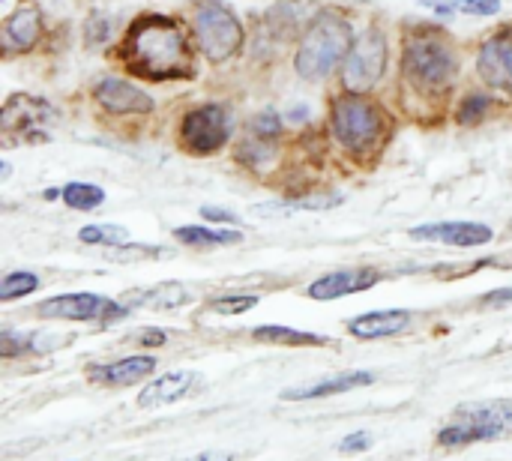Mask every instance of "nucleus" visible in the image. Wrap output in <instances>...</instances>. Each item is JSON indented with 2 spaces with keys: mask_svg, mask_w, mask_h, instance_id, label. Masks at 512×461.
I'll return each instance as SVG.
<instances>
[{
  "mask_svg": "<svg viewBox=\"0 0 512 461\" xmlns=\"http://www.w3.org/2000/svg\"><path fill=\"white\" fill-rule=\"evenodd\" d=\"M192 33L210 63H225L243 48V24L222 0L192 3Z\"/></svg>",
  "mask_w": 512,
  "mask_h": 461,
  "instance_id": "obj_4",
  "label": "nucleus"
},
{
  "mask_svg": "<svg viewBox=\"0 0 512 461\" xmlns=\"http://www.w3.org/2000/svg\"><path fill=\"white\" fill-rule=\"evenodd\" d=\"M123 66L144 81H180L195 75L192 45L183 27L168 15H138L120 42Z\"/></svg>",
  "mask_w": 512,
  "mask_h": 461,
  "instance_id": "obj_1",
  "label": "nucleus"
},
{
  "mask_svg": "<svg viewBox=\"0 0 512 461\" xmlns=\"http://www.w3.org/2000/svg\"><path fill=\"white\" fill-rule=\"evenodd\" d=\"M333 135L351 153H366L384 135V114L363 93H348L333 102Z\"/></svg>",
  "mask_w": 512,
  "mask_h": 461,
  "instance_id": "obj_6",
  "label": "nucleus"
},
{
  "mask_svg": "<svg viewBox=\"0 0 512 461\" xmlns=\"http://www.w3.org/2000/svg\"><path fill=\"white\" fill-rule=\"evenodd\" d=\"M78 237H81V243L111 246V249H117V246H123L129 240L126 228H120V225H87V228L78 231Z\"/></svg>",
  "mask_w": 512,
  "mask_h": 461,
  "instance_id": "obj_25",
  "label": "nucleus"
},
{
  "mask_svg": "<svg viewBox=\"0 0 512 461\" xmlns=\"http://www.w3.org/2000/svg\"><path fill=\"white\" fill-rule=\"evenodd\" d=\"M378 282H381L378 270H336V273H327V276L315 279L309 285V297L312 300H339V297H348V294L369 291Z\"/></svg>",
  "mask_w": 512,
  "mask_h": 461,
  "instance_id": "obj_14",
  "label": "nucleus"
},
{
  "mask_svg": "<svg viewBox=\"0 0 512 461\" xmlns=\"http://www.w3.org/2000/svg\"><path fill=\"white\" fill-rule=\"evenodd\" d=\"M60 198L72 210H96L105 201V192L99 186H90V183H66Z\"/></svg>",
  "mask_w": 512,
  "mask_h": 461,
  "instance_id": "obj_24",
  "label": "nucleus"
},
{
  "mask_svg": "<svg viewBox=\"0 0 512 461\" xmlns=\"http://www.w3.org/2000/svg\"><path fill=\"white\" fill-rule=\"evenodd\" d=\"M375 381L372 372H345L336 378H327L321 384L312 387H300V390H285L282 399L285 402H309V399H327V396H339V393H351L357 387H369Z\"/></svg>",
  "mask_w": 512,
  "mask_h": 461,
  "instance_id": "obj_19",
  "label": "nucleus"
},
{
  "mask_svg": "<svg viewBox=\"0 0 512 461\" xmlns=\"http://www.w3.org/2000/svg\"><path fill=\"white\" fill-rule=\"evenodd\" d=\"M512 432V399L498 402H474L462 405L450 426L438 432V441L444 447H462V444H477V441H495L501 435Z\"/></svg>",
  "mask_w": 512,
  "mask_h": 461,
  "instance_id": "obj_5",
  "label": "nucleus"
},
{
  "mask_svg": "<svg viewBox=\"0 0 512 461\" xmlns=\"http://www.w3.org/2000/svg\"><path fill=\"white\" fill-rule=\"evenodd\" d=\"M426 6H432V12H438V15H456V12H462V15H495L501 9V0H447V3L426 0Z\"/></svg>",
  "mask_w": 512,
  "mask_h": 461,
  "instance_id": "obj_23",
  "label": "nucleus"
},
{
  "mask_svg": "<svg viewBox=\"0 0 512 461\" xmlns=\"http://www.w3.org/2000/svg\"><path fill=\"white\" fill-rule=\"evenodd\" d=\"M414 240H432V243H447V246H459V249H471V246H486L495 234L489 225L480 222H435V225H420L411 228Z\"/></svg>",
  "mask_w": 512,
  "mask_h": 461,
  "instance_id": "obj_12",
  "label": "nucleus"
},
{
  "mask_svg": "<svg viewBox=\"0 0 512 461\" xmlns=\"http://www.w3.org/2000/svg\"><path fill=\"white\" fill-rule=\"evenodd\" d=\"M153 372H156L153 357H126V360H117V363H108V366H93L90 381L105 384V387H132V384L144 381Z\"/></svg>",
  "mask_w": 512,
  "mask_h": 461,
  "instance_id": "obj_16",
  "label": "nucleus"
},
{
  "mask_svg": "<svg viewBox=\"0 0 512 461\" xmlns=\"http://www.w3.org/2000/svg\"><path fill=\"white\" fill-rule=\"evenodd\" d=\"M477 72L492 90L512 93V24L486 39L477 57Z\"/></svg>",
  "mask_w": 512,
  "mask_h": 461,
  "instance_id": "obj_11",
  "label": "nucleus"
},
{
  "mask_svg": "<svg viewBox=\"0 0 512 461\" xmlns=\"http://www.w3.org/2000/svg\"><path fill=\"white\" fill-rule=\"evenodd\" d=\"M231 135V117L222 105H201L189 111L180 123L183 147L195 156H210L225 147Z\"/></svg>",
  "mask_w": 512,
  "mask_h": 461,
  "instance_id": "obj_9",
  "label": "nucleus"
},
{
  "mask_svg": "<svg viewBox=\"0 0 512 461\" xmlns=\"http://www.w3.org/2000/svg\"><path fill=\"white\" fill-rule=\"evenodd\" d=\"M156 255H162V249L159 246H117V252H111L108 258H114V261H129V258H156Z\"/></svg>",
  "mask_w": 512,
  "mask_h": 461,
  "instance_id": "obj_30",
  "label": "nucleus"
},
{
  "mask_svg": "<svg viewBox=\"0 0 512 461\" xmlns=\"http://www.w3.org/2000/svg\"><path fill=\"white\" fill-rule=\"evenodd\" d=\"M486 111H489V96L480 93V90H474V93H468V96L462 99V105H459V111H456V120H459L462 126H474V123H480V120L486 117Z\"/></svg>",
  "mask_w": 512,
  "mask_h": 461,
  "instance_id": "obj_27",
  "label": "nucleus"
},
{
  "mask_svg": "<svg viewBox=\"0 0 512 461\" xmlns=\"http://www.w3.org/2000/svg\"><path fill=\"white\" fill-rule=\"evenodd\" d=\"M141 342H144V345H165V333H159V330H147V333L141 336Z\"/></svg>",
  "mask_w": 512,
  "mask_h": 461,
  "instance_id": "obj_36",
  "label": "nucleus"
},
{
  "mask_svg": "<svg viewBox=\"0 0 512 461\" xmlns=\"http://www.w3.org/2000/svg\"><path fill=\"white\" fill-rule=\"evenodd\" d=\"M354 45V30L345 15L339 12H321L303 33L294 69L306 81H324L339 60L348 57Z\"/></svg>",
  "mask_w": 512,
  "mask_h": 461,
  "instance_id": "obj_2",
  "label": "nucleus"
},
{
  "mask_svg": "<svg viewBox=\"0 0 512 461\" xmlns=\"http://www.w3.org/2000/svg\"><path fill=\"white\" fill-rule=\"evenodd\" d=\"M42 318L60 321H117L126 315V306L111 303L102 294H60L36 306Z\"/></svg>",
  "mask_w": 512,
  "mask_h": 461,
  "instance_id": "obj_10",
  "label": "nucleus"
},
{
  "mask_svg": "<svg viewBox=\"0 0 512 461\" xmlns=\"http://www.w3.org/2000/svg\"><path fill=\"white\" fill-rule=\"evenodd\" d=\"M174 237L192 249H210V246H234L243 240L240 231H225V228H204V225H183L174 231Z\"/></svg>",
  "mask_w": 512,
  "mask_h": 461,
  "instance_id": "obj_20",
  "label": "nucleus"
},
{
  "mask_svg": "<svg viewBox=\"0 0 512 461\" xmlns=\"http://www.w3.org/2000/svg\"><path fill=\"white\" fill-rule=\"evenodd\" d=\"M192 461H231V453H222V450H207V453L195 456Z\"/></svg>",
  "mask_w": 512,
  "mask_h": 461,
  "instance_id": "obj_35",
  "label": "nucleus"
},
{
  "mask_svg": "<svg viewBox=\"0 0 512 461\" xmlns=\"http://www.w3.org/2000/svg\"><path fill=\"white\" fill-rule=\"evenodd\" d=\"M201 216H204L207 222H225V225H234V222H237V216H234V213L219 210V207H201Z\"/></svg>",
  "mask_w": 512,
  "mask_h": 461,
  "instance_id": "obj_34",
  "label": "nucleus"
},
{
  "mask_svg": "<svg viewBox=\"0 0 512 461\" xmlns=\"http://www.w3.org/2000/svg\"><path fill=\"white\" fill-rule=\"evenodd\" d=\"M42 36V15L33 6H21L3 21V54H24Z\"/></svg>",
  "mask_w": 512,
  "mask_h": 461,
  "instance_id": "obj_15",
  "label": "nucleus"
},
{
  "mask_svg": "<svg viewBox=\"0 0 512 461\" xmlns=\"http://www.w3.org/2000/svg\"><path fill=\"white\" fill-rule=\"evenodd\" d=\"M132 306H150V309H177L189 300V291L177 282H165V285H156V288H147L141 294H132L129 297Z\"/></svg>",
  "mask_w": 512,
  "mask_h": 461,
  "instance_id": "obj_22",
  "label": "nucleus"
},
{
  "mask_svg": "<svg viewBox=\"0 0 512 461\" xmlns=\"http://www.w3.org/2000/svg\"><path fill=\"white\" fill-rule=\"evenodd\" d=\"M512 303V288H498V291H489L483 297V306L495 309V306H510Z\"/></svg>",
  "mask_w": 512,
  "mask_h": 461,
  "instance_id": "obj_33",
  "label": "nucleus"
},
{
  "mask_svg": "<svg viewBox=\"0 0 512 461\" xmlns=\"http://www.w3.org/2000/svg\"><path fill=\"white\" fill-rule=\"evenodd\" d=\"M195 384H198L195 372H168V375H162L144 387V393L138 396V405L141 408H162V405L180 402L192 393Z\"/></svg>",
  "mask_w": 512,
  "mask_h": 461,
  "instance_id": "obj_17",
  "label": "nucleus"
},
{
  "mask_svg": "<svg viewBox=\"0 0 512 461\" xmlns=\"http://www.w3.org/2000/svg\"><path fill=\"white\" fill-rule=\"evenodd\" d=\"M258 342L264 345H288V348H309V345H327L324 336H315V333H303V330H294V327H279V324H270V327H258L252 333Z\"/></svg>",
  "mask_w": 512,
  "mask_h": 461,
  "instance_id": "obj_21",
  "label": "nucleus"
},
{
  "mask_svg": "<svg viewBox=\"0 0 512 461\" xmlns=\"http://www.w3.org/2000/svg\"><path fill=\"white\" fill-rule=\"evenodd\" d=\"M387 72V36L381 27H369L351 45L342 63V84L348 93H369Z\"/></svg>",
  "mask_w": 512,
  "mask_h": 461,
  "instance_id": "obj_7",
  "label": "nucleus"
},
{
  "mask_svg": "<svg viewBox=\"0 0 512 461\" xmlns=\"http://www.w3.org/2000/svg\"><path fill=\"white\" fill-rule=\"evenodd\" d=\"M402 69L417 90H447L459 75V54L444 33L417 30L405 39Z\"/></svg>",
  "mask_w": 512,
  "mask_h": 461,
  "instance_id": "obj_3",
  "label": "nucleus"
},
{
  "mask_svg": "<svg viewBox=\"0 0 512 461\" xmlns=\"http://www.w3.org/2000/svg\"><path fill=\"white\" fill-rule=\"evenodd\" d=\"M87 39H90V42H105V39H108V21H105L102 15H93V18L87 21Z\"/></svg>",
  "mask_w": 512,
  "mask_h": 461,
  "instance_id": "obj_32",
  "label": "nucleus"
},
{
  "mask_svg": "<svg viewBox=\"0 0 512 461\" xmlns=\"http://www.w3.org/2000/svg\"><path fill=\"white\" fill-rule=\"evenodd\" d=\"M39 288V279L33 276V273H6L3 276V282H0V300L3 303H12V300H18V297H27V294H33Z\"/></svg>",
  "mask_w": 512,
  "mask_h": 461,
  "instance_id": "obj_26",
  "label": "nucleus"
},
{
  "mask_svg": "<svg viewBox=\"0 0 512 461\" xmlns=\"http://www.w3.org/2000/svg\"><path fill=\"white\" fill-rule=\"evenodd\" d=\"M249 132H252V135H258V138L276 141V138L282 135V120H279V114H276V111H261V114H255V117H252Z\"/></svg>",
  "mask_w": 512,
  "mask_h": 461,
  "instance_id": "obj_29",
  "label": "nucleus"
},
{
  "mask_svg": "<svg viewBox=\"0 0 512 461\" xmlns=\"http://www.w3.org/2000/svg\"><path fill=\"white\" fill-rule=\"evenodd\" d=\"M372 435L369 432H354V435H348L342 444H339V453H345V456H351V453H366V450H372Z\"/></svg>",
  "mask_w": 512,
  "mask_h": 461,
  "instance_id": "obj_31",
  "label": "nucleus"
},
{
  "mask_svg": "<svg viewBox=\"0 0 512 461\" xmlns=\"http://www.w3.org/2000/svg\"><path fill=\"white\" fill-rule=\"evenodd\" d=\"M93 99L111 114H147V111H153V99L144 90L132 87L129 81H120V78H102L93 87Z\"/></svg>",
  "mask_w": 512,
  "mask_h": 461,
  "instance_id": "obj_13",
  "label": "nucleus"
},
{
  "mask_svg": "<svg viewBox=\"0 0 512 461\" xmlns=\"http://www.w3.org/2000/svg\"><path fill=\"white\" fill-rule=\"evenodd\" d=\"M54 120H57L54 105L36 96H24V93L9 96L0 111L3 135H18L21 141H48Z\"/></svg>",
  "mask_w": 512,
  "mask_h": 461,
  "instance_id": "obj_8",
  "label": "nucleus"
},
{
  "mask_svg": "<svg viewBox=\"0 0 512 461\" xmlns=\"http://www.w3.org/2000/svg\"><path fill=\"white\" fill-rule=\"evenodd\" d=\"M255 306H258L255 294H234V297H219V300L210 303V309L219 312V315H243V312H249Z\"/></svg>",
  "mask_w": 512,
  "mask_h": 461,
  "instance_id": "obj_28",
  "label": "nucleus"
},
{
  "mask_svg": "<svg viewBox=\"0 0 512 461\" xmlns=\"http://www.w3.org/2000/svg\"><path fill=\"white\" fill-rule=\"evenodd\" d=\"M408 324H411V312L387 309V312H369V315L348 321V330L357 339H384V336H396V333L408 330Z\"/></svg>",
  "mask_w": 512,
  "mask_h": 461,
  "instance_id": "obj_18",
  "label": "nucleus"
}]
</instances>
